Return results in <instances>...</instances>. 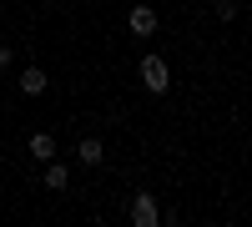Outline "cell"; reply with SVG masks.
Masks as SVG:
<instances>
[{
  "mask_svg": "<svg viewBox=\"0 0 252 227\" xmlns=\"http://www.w3.org/2000/svg\"><path fill=\"white\" fill-rule=\"evenodd\" d=\"M141 86L161 96L166 86H172V66H166L161 56H141Z\"/></svg>",
  "mask_w": 252,
  "mask_h": 227,
  "instance_id": "cell-1",
  "label": "cell"
},
{
  "mask_svg": "<svg viewBox=\"0 0 252 227\" xmlns=\"http://www.w3.org/2000/svg\"><path fill=\"white\" fill-rule=\"evenodd\" d=\"M131 222H136V227H157V222H161V207H157L152 192H136V197H131Z\"/></svg>",
  "mask_w": 252,
  "mask_h": 227,
  "instance_id": "cell-2",
  "label": "cell"
},
{
  "mask_svg": "<svg viewBox=\"0 0 252 227\" xmlns=\"http://www.w3.org/2000/svg\"><path fill=\"white\" fill-rule=\"evenodd\" d=\"M126 31H131L136 40L157 35V10H152V5H131V15H126Z\"/></svg>",
  "mask_w": 252,
  "mask_h": 227,
  "instance_id": "cell-3",
  "label": "cell"
},
{
  "mask_svg": "<svg viewBox=\"0 0 252 227\" xmlns=\"http://www.w3.org/2000/svg\"><path fill=\"white\" fill-rule=\"evenodd\" d=\"M26 152H31L35 162H51V157H56L61 147H56V136H51V131H35V136L26 141Z\"/></svg>",
  "mask_w": 252,
  "mask_h": 227,
  "instance_id": "cell-4",
  "label": "cell"
},
{
  "mask_svg": "<svg viewBox=\"0 0 252 227\" xmlns=\"http://www.w3.org/2000/svg\"><path fill=\"white\" fill-rule=\"evenodd\" d=\"M101 157H106V147H101L96 136H86V141H76V162H81V167H101Z\"/></svg>",
  "mask_w": 252,
  "mask_h": 227,
  "instance_id": "cell-5",
  "label": "cell"
},
{
  "mask_svg": "<svg viewBox=\"0 0 252 227\" xmlns=\"http://www.w3.org/2000/svg\"><path fill=\"white\" fill-rule=\"evenodd\" d=\"M66 182H71V167H66V162H46V187H56V192H66Z\"/></svg>",
  "mask_w": 252,
  "mask_h": 227,
  "instance_id": "cell-6",
  "label": "cell"
},
{
  "mask_svg": "<svg viewBox=\"0 0 252 227\" xmlns=\"http://www.w3.org/2000/svg\"><path fill=\"white\" fill-rule=\"evenodd\" d=\"M20 91H26V96H40V91H46V71L26 66V71H20Z\"/></svg>",
  "mask_w": 252,
  "mask_h": 227,
  "instance_id": "cell-7",
  "label": "cell"
},
{
  "mask_svg": "<svg viewBox=\"0 0 252 227\" xmlns=\"http://www.w3.org/2000/svg\"><path fill=\"white\" fill-rule=\"evenodd\" d=\"M237 15V0H217V20H232Z\"/></svg>",
  "mask_w": 252,
  "mask_h": 227,
  "instance_id": "cell-8",
  "label": "cell"
},
{
  "mask_svg": "<svg viewBox=\"0 0 252 227\" xmlns=\"http://www.w3.org/2000/svg\"><path fill=\"white\" fill-rule=\"evenodd\" d=\"M10 61H15V56H10V46H0V71H5V66H10Z\"/></svg>",
  "mask_w": 252,
  "mask_h": 227,
  "instance_id": "cell-9",
  "label": "cell"
}]
</instances>
